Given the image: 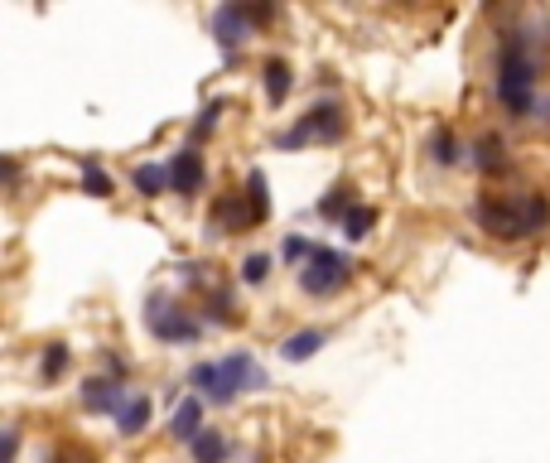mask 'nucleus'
<instances>
[{
  "label": "nucleus",
  "mask_w": 550,
  "mask_h": 463,
  "mask_svg": "<svg viewBox=\"0 0 550 463\" xmlns=\"http://www.w3.org/2000/svg\"><path fill=\"white\" fill-rule=\"evenodd\" d=\"M222 111H227V102H208V107L198 111V126H193V145H198L203 136H213V131H218Z\"/></svg>",
  "instance_id": "26"
},
{
  "label": "nucleus",
  "mask_w": 550,
  "mask_h": 463,
  "mask_svg": "<svg viewBox=\"0 0 550 463\" xmlns=\"http://www.w3.org/2000/svg\"><path fill=\"white\" fill-rule=\"evenodd\" d=\"M145 328H150L160 343H198V338H203L198 309H179L169 295H155V300L145 304Z\"/></svg>",
  "instance_id": "6"
},
{
  "label": "nucleus",
  "mask_w": 550,
  "mask_h": 463,
  "mask_svg": "<svg viewBox=\"0 0 550 463\" xmlns=\"http://www.w3.org/2000/svg\"><path fill=\"white\" fill-rule=\"evenodd\" d=\"M198 319H203V324H237L242 309H237V300H232L227 290H213V295L203 300V309H198Z\"/></svg>",
  "instance_id": "20"
},
{
  "label": "nucleus",
  "mask_w": 550,
  "mask_h": 463,
  "mask_svg": "<svg viewBox=\"0 0 550 463\" xmlns=\"http://www.w3.org/2000/svg\"><path fill=\"white\" fill-rule=\"evenodd\" d=\"M290 87H295V68H290L285 58H266V63H261V92H266V102H271V107H285Z\"/></svg>",
  "instance_id": "13"
},
{
  "label": "nucleus",
  "mask_w": 550,
  "mask_h": 463,
  "mask_svg": "<svg viewBox=\"0 0 550 463\" xmlns=\"http://www.w3.org/2000/svg\"><path fill=\"white\" fill-rule=\"evenodd\" d=\"M353 208H358V189H353V184H333L329 198L319 203V218H329V222H338V227H343V218H348Z\"/></svg>",
  "instance_id": "17"
},
{
  "label": "nucleus",
  "mask_w": 550,
  "mask_h": 463,
  "mask_svg": "<svg viewBox=\"0 0 550 463\" xmlns=\"http://www.w3.org/2000/svg\"><path fill=\"white\" fill-rule=\"evenodd\" d=\"M314 246H319V242H309V237H300V232H295V237H285L280 256H285V261H295V266H304V261L314 256Z\"/></svg>",
  "instance_id": "27"
},
{
  "label": "nucleus",
  "mask_w": 550,
  "mask_h": 463,
  "mask_svg": "<svg viewBox=\"0 0 550 463\" xmlns=\"http://www.w3.org/2000/svg\"><path fill=\"white\" fill-rule=\"evenodd\" d=\"M169 193H179V198H193V193L203 189V174H208V169H203V150H198V145H184V150H174V155H169Z\"/></svg>",
  "instance_id": "9"
},
{
  "label": "nucleus",
  "mask_w": 550,
  "mask_h": 463,
  "mask_svg": "<svg viewBox=\"0 0 550 463\" xmlns=\"http://www.w3.org/2000/svg\"><path fill=\"white\" fill-rule=\"evenodd\" d=\"M256 208H251L247 193H222L218 203H213V218H208V232L213 237H242L256 227Z\"/></svg>",
  "instance_id": "7"
},
{
  "label": "nucleus",
  "mask_w": 550,
  "mask_h": 463,
  "mask_svg": "<svg viewBox=\"0 0 550 463\" xmlns=\"http://www.w3.org/2000/svg\"><path fill=\"white\" fill-rule=\"evenodd\" d=\"M343 131H348V107H343L338 97H319V102H309V107L300 111V121H295L290 131L275 136V145H280V150H300L309 140L333 145V140H343Z\"/></svg>",
  "instance_id": "4"
},
{
  "label": "nucleus",
  "mask_w": 550,
  "mask_h": 463,
  "mask_svg": "<svg viewBox=\"0 0 550 463\" xmlns=\"http://www.w3.org/2000/svg\"><path fill=\"white\" fill-rule=\"evenodd\" d=\"M425 155H430V164H440V169H454V164L468 160V145L454 136V126H435L430 140H425Z\"/></svg>",
  "instance_id": "12"
},
{
  "label": "nucleus",
  "mask_w": 550,
  "mask_h": 463,
  "mask_svg": "<svg viewBox=\"0 0 550 463\" xmlns=\"http://www.w3.org/2000/svg\"><path fill=\"white\" fill-rule=\"evenodd\" d=\"M145 425H150V396H140L136 391V396L121 406V415H116V430H121L126 439H136Z\"/></svg>",
  "instance_id": "18"
},
{
  "label": "nucleus",
  "mask_w": 550,
  "mask_h": 463,
  "mask_svg": "<svg viewBox=\"0 0 550 463\" xmlns=\"http://www.w3.org/2000/svg\"><path fill=\"white\" fill-rule=\"evenodd\" d=\"M493 92L502 111H512L517 121H526L536 111V92H541V54H536V29L512 25L497 34L493 54Z\"/></svg>",
  "instance_id": "1"
},
{
  "label": "nucleus",
  "mask_w": 550,
  "mask_h": 463,
  "mask_svg": "<svg viewBox=\"0 0 550 463\" xmlns=\"http://www.w3.org/2000/svg\"><path fill=\"white\" fill-rule=\"evenodd\" d=\"M247 198H251V208H256V218L266 222V213H271V184H266L261 169H251L247 174Z\"/></svg>",
  "instance_id": "24"
},
{
  "label": "nucleus",
  "mask_w": 550,
  "mask_h": 463,
  "mask_svg": "<svg viewBox=\"0 0 550 463\" xmlns=\"http://www.w3.org/2000/svg\"><path fill=\"white\" fill-rule=\"evenodd\" d=\"M78 396H83V410H92V415H121V406L131 401V391L121 382H111V377H87L83 386H78Z\"/></svg>",
  "instance_id": "10"
},
{
  "label": "nucleus",
  "mask_w": 550,
  "mask_h": 463,
  "mask_svg": "<svg viewBox=\"0 0 550 463\" xmlns=\"http://www.w3.org/2000/svg\"><path fill=\"white\" fill-rule=\"evenodd\" d=\"M189 459L193 463H227V435L208 425V430H203V435L189 444Z\"/></svg>",
  "instance_id": "19"
},
{
  "label": "nucleus",
  "mask_w": 550,
  "mask_h": 463,
  "mask_svg": "<svg viewBox=\"0 0 550 463\" xmlns=\"http://www.w3.org/2000/svg\"><path fill=\"white\" fill-rule=\"evenodd\" d=\"M353 280V261L333 246H314V256L300 266V290L309 300H333Z\"/></svg>",
  "instance_id": "5"
},
{
  "label": "nucleus",
  "mask_w": 550,
  "mask_h": 463,
  "mask_svg": "<svg viewBox=\"0 0 550 463\" xmlns=\"http://www.w3.org/2000/svg\"><path fill=\"white\" fill-rule=\"evenodd\" d=\"M251 15H247V5H237V0H232V5H218V10H213V39H218V49L222 54H242V44H247L251 39Z\"/></svg>",
  "instance_id": "8"
},
{
  "label": "nucleus",
  "mask_w": 550,
  "mask_h": 463,
  "mask_svg": "<svg viewBox=\"0 0 550 463\" xmlns=\"http://www.w3.org/2000/svg\"><path fill=\"white\" fill-rule=\"evenodd\" d=\"M68 372V343H49L39 357V382H58Z\"/></svg>",
  "instance_id": "22"
},
{
  "label": "nucleus",
  "mask_w": 550,
  "mask_h": 463,
  "mask_svg": "<svg viewBox=\"0 0 550 463\" xmlns=\"http://www.w3.org/2000/svg\"><path fill=\"white\" fill-rule=\"evenodd\" d=\"M271 266H275V256H271V251H251L247 261H242V285H266Z\"/></svg>",
  "instance_id": "25"
},
{
  "label": "nucleus",
  "mask_w": 550,
  "mask_h": 463,
  "mask_svg": "<svg viewBox=\"0 0 550 463\" xmlns=\"http://www.w3.org/2000/svg\"><path fill=\"white\" fill-rule=\"evenodd\" d=\"M189 386H193V396H203V401H213V406H232V401L247 396V391H266L271 377H266V367H261L247 348H237V353L218 357V362H198L189 372Z\"/></svg>",
  "instance_id": "3"
},
{
  "label": "nucleus",
  "mask_w": 550,
  "mask_h": 463,
  "mask_svg": "<svg viewBox=\"0 0 550 463\" xmlns=\"http://www.w3.org/2000/svg\"><path fill=\"white\" fill-rule=\"evenodd\" d=\"M473 222L497 242H526L550 227V198L546 193H478Z\"/></svg>",
  "instance_id": "2"
},
{
  "label": "nucleus",
  "mask_w": 550,
  "mask_h": 463,
  "mask_svg": "<svg viewBox=\"0 0 550 463\" xmlns=\"http://www.w3.org/2000/svg\"><path fill=\"white\" fill-rule=\"evenodd\" d=\"M111 189H116V184H111V174L92 160V155H87V160H83V193H92V198H111Z\"/></svg>",
  "instance_id": "23"
},
{
  "label": "nucleus",
  "mask_w": 550,
  "mask_h": 463,
  "mask_svg": "<svg viewBox=\"0 0 550 463\" xmlns=\"http://www.w3.org/2000/svg\"><path fill=\"white\" fill-rule=\"evenodd\" d=\"M131 184H136V193L150 203V198H165L169 193V164H155V160H145L131 169Z\"/></svg>",
  "instance_id": "15"
},
{
  "label": "nucleus",
  "mask_w": 550,
  "mask_h": 463,
  "mask_svg": "<svg viewBox=\"0 0 550 463\" xmlns=\"http://www.w3.org/2000/svg\"><path fill=\"white\" fill-rule=\"evenodd\" d=\"M203 430H208V425H203V396L179 401V406H174V420H169V435L179 439V444H193Z\"/></svg>",
  "instance_id": "14"
},
{
  "label": "nucleus",
  "mask_w": 550,
  "mask_h": 463,
  "mask_svg": "<svg viewBox=\"0 0 550 463\" xmlns=\"http://www.w3.org/2000/svg\"><path fill=\"white\" fill-rule=\"evenodd\" d=\"M15 454H20V435H15V425H5V454H0V463H15Z\"/></svg>",
  "instance_id": "28"
},
{
  "label": "nucleus",
  "mask_w": 550,
  "mask_h": 463,
  "mask_svg": "<svg viewBox=\"0 0 550 463\" xmlns=\"http://www.w3.org/2000/svg\"><path fill=\"white\" fill-rule=\"evenodd\" d=\"M468 164L478 174H502L507 169V140L497 136V131H483V136L468 145Z\"/></svg>",
  "instance_id": "11"
},
{
  "label": "nucleus",
  "mask_w": 550,
  "mask_h": 463,
  "mask_svg": "<svg viewBox=\"0 0 550 463\" xmlns=\"http://www.w3.org/2000/svg\"><path fill=\"white\" fill-rule=\"evenodd\" d=\"M324 343H329V333H324V328H300V333H290V338L280 343V357H285V362H309V357L319 353Z\"/></svg>",
  "instance_id": "16"
},
{
  "label": "nucleus",
  "mask_w": 550,
  "mask_h": 463,
  "mask_svg": "<svg viewBox=\"0 0 550 463\" xmlns=\"http://www.w3.org/2000/svg\"><path fill=\"white\" fill-rule=\"evenodd\" d=\"M372 227H377V208H372V203H358V208L343 218V237H348V242H362Z\"/></svg>",
  "instance_id": "21"
}]
</instances>
